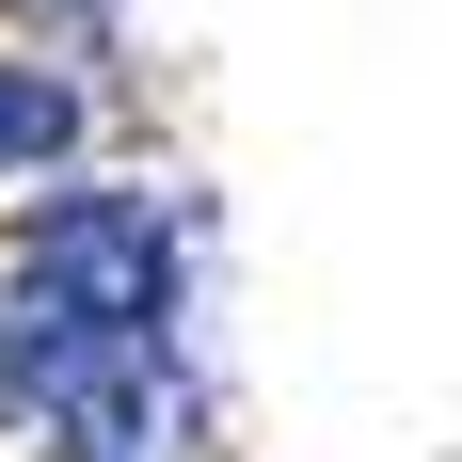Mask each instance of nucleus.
I'll return each instance as SVG.
<instances>
[{"label":"nucleus","mask_w":462,"mask_h":462,"mask_svg":"<svg viewBox=\"0 0 462 462\" xmlns=\"http://www.w3.org/2000/svg\"><path fill=\"white\" fill-rule=\"evenodd\" d=\"M0 287H32L48 319L112 335V351H224L208 303H224V224L208 191L160 176V160H96V176L0 208Z\"/></svg>","instance_id":"obj_1"},{"label":"nucleus","mask_w":462,"mask_h":462,"mask_svg":"<svg viewBox=\"0 0 462 462\" xmlns=\"http://www.w3.org/2000/svg\"><path fill=\"white\" fill-rule=\"evenodd\" d=\"M96 143H112V80L96 64H48V48H0V208L96 176Z\"/></svg>","instance_id":"obj_2"},{"label":"nucleus","mask_w":462,"mask_h":462,"mask_svg":"<svg viewBox=\"0 0 462 462\" xmlns=\"http://www.w3.org/2000/svg\"><path fill=\"white\" fill-rule=\"evenodd\" d=\"M128 16L143 0H0V48H48V64H128Z\"/></svg>","instance_id":"obj_3"}]
</instances>
